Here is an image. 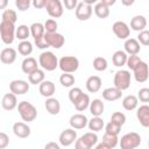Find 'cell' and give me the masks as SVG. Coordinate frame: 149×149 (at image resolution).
Instances as JSON below:
<instances>
[{
    "mask_svg": "<svg viewBox=\"0 0 149 149\" xmlns=\"http://www.w3.org/2000/svg\"><path fill=\"white\" fill-rule=\"evenodd\" d=\"M16 108L19 111V114H20L21 119L24 122H31V121H34L37 118V109L29 101L23 100V101L19 102L17 106H16Z\"/></svg>",
    "mask_w": 149,
    "mask_h": 149,
    "instance_id": "cell-1",
    "label": "cell"
},
{
    "mask_svg": "<svg viewBox=\"0 0 149 149\" xmlns=\"http://www.w3.org/2000/svg\"><path fill=\"white\" fill-rule=\"evenodd\" d=\"M30 35L34 37V42H35V45L38 48V49H47L49 48L48 43L44 41V26L41 23V22H34L30 27Z\"/></svg>",
    "mask_w": 149,
    "mask_h": 149,
    "instance_id": "cell-2",
    "label": "cell"
},
{
    "mask_svg": "<svg viewBox=\"0 0 149 149\" xmlns=\"http://www.w3.org/2000/svg\"><path fill=\"white\" fill-rule=\"evenodd\" d=\"M38 64L43 70L54 71L58 68V58L51 51H43L38 57Z\"/></svg>",
    "mask_w": 149,
    "mask_h": 149,
    "instance_id": "cell-3",
    "label": "cell"
},
{
    "mask_svg": "<svg viewBox=\"0 0 149 149\" xmlns=\"http://www.w3.org/2000/svg\"><path fill=\"white\" fill-rule=\"evenodd\" d=\"M98 143V135L95 132H87L74 141L76 149H91Z\"/></svg>",
    "mask_w": 149,
    "mask_h": 149,
    "instance_id": "cell-4",
    "label": "cell"
},
{
    "mask_svg": "<svg viewBox=\"0 0 149 149\" xmlns=\"http://www.w3.org/2000/svg\"><path fill=\"white\" fill-rule=\"evenodd\" d=\"M0 37L7 45L12 44L15 40V23L1 21L0 23Z\"/></svg>",
    "mask_w": 149,
    "mask_h": 149,
    "instance_id": "cell-5",
    "label": "cell"
},
{
    "mask_svg": "<svg viewBox=\"0 0 149 149\" xmlns=\"http://www.w3.org/2000/svg\"><path fill=\"white\" fill-rule=\"evenodd\" d=\"M130 79H132V74L128 70H119L114 74L113 84L116 88H119L121 91H125V90L129 88Z\"/></svg>",
    "mask_w": 149,
    "mask_h": 149,
    "instance_id": "cell-6",
    "label": "cell"
},
{
    "mask_svg": "<svg viewBox=\"0 0 149 149\" xmlns=\"http://www.w3.org/2000/svg\"><path fill=\"white\" fill-rule=\"evenodd\" d=\"M121 149H135L141 144V136L135 132H130L121 136L119 140Z\"/></svg>",
    "mask_w": 149,
    "mask_h": 149,
    "instance_id": "cell-7",
    "label": "cell"
},
{
    "mask_svg": "<svg viewBox=\"0 0 149 149\" xmlns=\"http://www.w3.org/2000/svg\"><path fill=\"white\" fill-rule=\"evenodd\" d=\"M58 68L63 72L73 73L79 68V61L74 56H63L61 59H58Z\"/></svg>",
    "mask_w": 149,
    "mask_h": 149,
    "instance_id": "cell-8",
    "label": "cell"
},
{
    "mask_svg": "<svg viewBox=\"0 0 149 149\" xmlns=\"http://www.w3.org/2000/svg\"><path fill=\"white\" fill-rule=\"evenodd\" d=\"M44 8H45L47 13L49 14V16H51L52 19L61 17L64 12L63 3L61 0H45Z\"/></svg>",
    "mask_w": 149,
    "mask_h": 149,
    "instance_id": "cell-9",
    "label": "cell"
},
{
    "mask_svg": "<svg viewBox=\"0 0 149 149\" xmlns=\"http://www.w3.org/2000/svg\"><path fill=\"white\" fill-rule=\"evenodd\" d=\"M44 41L48 43L49 47H52L55 49H59L64 45L65 38L62 34L55 31V33H44Z\"/></svg>",
    "mask_w": 149,
    "mask_h": 149,
    "instance_id": "cell-10",
    "label": "cell"
},
{
    "mask_svg": "<svg viewBox=\"0 0 149 149\" xmlns=\"http://www.w3.org/2000/svg\"><path fill=\"white\" fill-rule=\"evenodd\" d=\"M134 72V78L137 83H144L148 80V77H149V69H148V64L143 61H141L136 66L135 69L133 70Z\"/></svg>",
    "mask_w": 149,
    "mask_h": 149,
    "instance_id": "cell-11",
    "label": "cell"
},
{
    "mask_svg": "<svg viewBox=\"0 0 149 149\" xmlns=\"http://www.w3.org/2000/svg\"><path fill=\"white\" fill-rule=\"evenodd\" d=\"M9 90L15 95H22L28 93L29 91V83L22 79H15L9 83Z\"/></svg>",
    "mask_w": 149,
    "mask_h": 149,
    "instance_id": "cell-12",
    "label": "cell"
},
{
    "mask_svg": "<svg viewBox=\"0 0 149 149\" xmlns=\"http://www.w3.org/2000/svg\"><path fill=\"white\" fill-rule=\"evenodd\" d=\"M118 143H119L118 135L109 134V133L105 132V134L102 136V141L99 144H95L94 147L97 149H112V148H115L118 146Z\"/></svg>",
    "mask_w": 149,
    "mask_h": 149,
    "instance_id": "cell-13",
    "label": "cell"
},
{
    "mask_svg": "<svg viewBox=\"0 0 149 149\" xmlns=\"http://www.w3.org/2000/svg\"><path fill=\"white\" fill-rule=\"evenodd\" d=\"M112 30L113 33L115 34V36L120 40H126L129 37V34H130V29H129V26L123 22V21H116L113 23L112 26Z\"/></svg>",
    "mask_w": 149,
    "mask_h": 149,
    "instance_id": "cell-14",
    "label": "cell"
},
{
    "mask_svg": "<svg viewBox=\"0 0 149 149\" xmlns=\"http://www.w3.org/2000/svg\"><path fill=\"white\" fill-rule=\"evenodd\" d=\"M59 144L63 147H69L77 140V132L73 128H66L59 134Z\"/></svg>",
    "mask_w": 149,
    "mask_h": 149,
    "instance_id": "cell-15",
    "label": "cell"
},
{
    "mask_svg": "<svg viewBox=\"0 0 149 149\" xmlns=\"http://www.w3.org/2000/svg\"><path fill=\"white\" fill-rule=\"evenodd\" d=\"M76 9V17L79 20V21H86L91 17L92 13H93V8L91 5H87V3H84V2H79L77 5V7L74 8Z\"/></svg>",
    "mask_w": 149,
    "mask_h": 149,
    "instance_id": "cell-16",
    "label": "cell"
},
{
    "mask_svg": "<svg viewBox=\"0 0 149 149\" xmlns=\"http://www.w3.org/2000/svg\"><path fill=\"white\" fill-rule=\"evenodd\" d=\"M16 57H17V51L14 48H10V47L5 48L0 52V61H1V63L6 64V65L13 64L16 61Z\"/></svg>",
    "mask_w": 149,
    "mask_h": 149,
    "instance_id": "cell-17",
    "label": "cell"
},
{
    "mask_svg": "<svg viewBox=\"0 0 149 149\" xmlns=\"http://www.w3.org/2000/svg\"><path fill=\"white\" fill-rule=\"evenodd\" d=\"M87 118L85 114H81V113H77V114H73L71 115L70 120H69V123L71 126V128L73 129H83L87 126Z\"/></svg>",
    "mask_w": 149,
    "mask_h": 149,
    "instance_id": "cell-18",
    "label": "cell"
},
{
    "mask_svg": "<svg viewBox=\"0 0 149 149\" xmlns=\"http://www.w3.org/2000/svg\"><path fill=\"white\" fill-rule=\"evenodd\" d=\"M136 118L142 127H144V128L149 127V106L147 104H144L137 108Z\"/></svg>",
    "mask_w": 149,
    "mask_h": 149,
    "instance_id": "cell-19",
    "label": "cell"
},
{
    "mask_svg": "<svg viewBox=\"0 0 149 149\" xmlns=\"http://www.w3.org/2000/svg\"><path fill=\"white\" fill-rule=\"evenodd\" d=\"M13 133L20 139H27L30 135L31 130L26 122H15L13 125Z\"/></svg>",
    "mask_w": 149,
    "mask_h": 149,
    "instance_id": "cell-20",
    "label": "cell"
},
{
    "mask_svg": "<svg viewBox=\"0 0 149 149\" xmlns=\"http://www.w3.org/2000/svg\"><path fill=\"white\" fill-rule=\"evenodd\" d=\"M38 91H40V94L42 97H45V98H49V97H52L55 91H56V87H55V84L51 81V80H43L42 83L38 84Z\"/></svg>",
    "mask_w": 149,
    "mask_h": 149,
    "instance_id": "cell-21",
    "label": "cell"
},
{
    "mask_svg": "<svg viewBox=\"0 0 149 149\" xmlns=\"http://www.w3.org/2000/svg\"><path fill=\"white\" fill-rule=\"evenodd\" d=\"M123 47H125V52L127 55H137L141 50V44L136 38H126Z\"/></svg>",
    "mask_w": 149,
    "mask_h": 149,
    "instance_id": "cell-22",
    "label": "cell"
},
{
    "mask_svg": "<svg viewBox=\"0 0 149 149\" xmlns=\"http://www.w3.org/2000/svg\"><path fill=\"white\" fill-rule=\"evenodd\" d=\"M1 106L3 109L6 111H13L14 108H16L17 106V99H16V95L14 93H6L3 97H2V100H1Z\"/></svg>",
    "mask_w": 149,
    "mask_h": 149,
    "instance_id": "cell-23",
    "label": "cell"
},
{
    "mask_svg": "<svg viewBox=\"0 0 149 149\" xmlns=\"http://www.w3.org/2000/svg\"><path fill=\"white\" fill-rule=\"evenodd\" d=\"M102 80L99 76H91L86 80V90L90 93H97L101 88Z\"/></svg>",
    "mask_w": 149,
    "mask_h": 149,
    "instance_id": "cell-24",
    "label": "cell"
},
{
    "mask_svg": "<svg viewBox=\"0 0 149 149\" xmlns=\"http://www.w3.org/2000/svg\"><path fill=\"white\" fill-rule=\"evenodd\" d=\"M101 94H102V98H104L106 101H115V100H118V99L121 98L122 91L119 90V88H116L115 86H113V87H107V88H105Z\"/></svg>",
    "mask_w": 149,
    "mask_h": 149,
    "instance_id": "cell-25",
    "label": "cell"
},
{
    "mask_svg": "<svg viewBox=\"0 0 149 149\" xmlns=\"http://www.w3.org/2000/svg\"><path fill=\"white\" fill-rule=\"evenodd\" d=\"M44 107H45L47 112L51 115H57L61 111V104H59L58 99L52 98V97L47 98V100L44 102Z\"/></svg>",
    "mask_w": 149,
    "mask_h": 149,
    "instance_id": "cell-26",
    "label": "cell"
},
{
    "mask_svg": "<svg viewBox=\"0 0 149 149\" xmlns=\"http://www.w3.org/2000/svg\"><path fill=\"white\" fill-rule=\"evenodd\" d=\"M88 108L92 116H101L105 109V105L101 99H93L92 101H90Z\"/></svg>",
    "mask_w": 149,
    "mask_h": 149,
    "instance_id": "cell-27",
    "label": "cell"
},
{
    "mask_svg": "<svg viewBox=\"0 0 149 149\" xmlns=\"http://www.w3.org/2000/svg\"><path fill=\"white\" fill-rule=\"evenodd\" d=\"M38 68L37 65V61L34 58V57H26L22 63H21V69H22V72L26 73V74H29L30 72H33L34 70H36Z\"/></svg>",
    "mask_w": 149,
    "mask_h": 149,
    "instance_id": "cell-28",
    "label": "cell"
},
{
    "mask_svg": "<svg viewBox=\"0 0 149 149\" xmlns=\"http://www.w3.org/2000/svg\"><path fill=\"white\" fill-rule=\"evenodd\" d=\"M147 27V19L143 15H135L130 20V28L135 31H141Z\"/></svg>",
    "mask_w": 149,
    "mask_h": 149,
    "instance_id": "cell-29",
    "label": "cell"
},
{
    "mask_svg": "<svg viewBox=\"0 0 149 149\" xmlns=\"http://www.w3.org/2000/svg\"><path fill=\"white\" fill-rule=\"evenodd\" d=\"M44 79H45L44 71H43V70H41V69H38V68L28 74L29 84H33V85H38V84H40V83H42Z\"/></svg>",
    "mask_w": 149,
    "mask_h": 149,
    "instance_id": "cell-30",
    "label": "cell"
},
{
    "mask_svg": "<svg viewBox=\"0 0 149 149\" xmlns=\"http://www.w3.org/2000/svg\"><path fill=\"white\" fill-rule=\"evenodd\" d=\"M137 105H139V99L136 95L129 94L122 99V107L126 111H134L137 107Z\"/></svg>",
    "mask_w": 149,
    "mask_h": 149,
    "instance_id": "cell-31",
    "label": "cell"
},
{
    "mask_svg": "<svg viewBox=\"0 0 149 149\" xmlns=\"http://www.w3.org/2000/svg\"><path fill=\"white\" fill-rule=\"evenodd\" d=\"M90 101H91V100H90V95L83 92V94L77 99V101L73 104V106H74V108H76L78 112H84L86 108H88Z\"/></svg>",
    "mask_w": 149,
    "mask_h": 149,
    "instance_id": "cell-32",
    "label": "cell"
},
{
    "mask_svg": "<svg viewBox=\"0 0 149 149\" xmlns=\"http://www.w3.org/2000/svg\"><path fill=\"white\" fill-rule=\"evenodd\" d=\"M127 54L123 50H118L113 54L112 56V62L114 64V66L116 68H121L123 65H126V61H127Z\"/></svg>",
    "mask_w": 149,
    "mask_h": 149,
    "instance_id": "cell-33",
    "label": "cell"
},
{
    "mask_svg": "<svg viewBox=\"0 0 149 149\" xmlns=\"http://www.w3.org/2000/svg\"><path fill=\"white\" fill-rule=\"evenodd\" d=\"M87 126H88V129L91 132H100L102 130L105 123H104V120L100 118V116H93L91 120L87 121Z\"/></svg>",
    "mask_w": 149,
    "mask_h": 149,
    "instance_id": "cell-34",
    "label": "cell"
},
{
    "mask_svg": "<svg viewBox=\"0 0 149 149\" xmlns=\"http://www.w3.org/2000/svg\"><path fill=\"white\" fill-rule=\"evenodd\" d=\"M94 14L99 19H106L109 16V7L104 5L102 2H97L94 3Z\"/></svg>",
    "mask_w": 149,
    "mask_h": 149,
    "instance_id": "cell-35",
    "label": "cell"
},
{
    "mask_svg": "<svg viewBox=\"0 0 149 149\" xmlns=\"http://www.w3.org/2000/svg\"><path fill=\"white\" fill-rule=\"evenodd\" d=\"M29 35H30V29L28 26L20 24L19 27L15 28V38H17L20 41H24L29 37Z\"/></svg>",
    "mask_w": 149,
    "mask_h": 149,
    "instance_id": "cell-36",
    "label": "cell"
},
{
    "mask_svg": "<svg viewBox=\"0 0 149 149\" xmlns=\"http://www.w3.org/2000/svg\"><path fill=\"white\" fill-rule=\"evenodd\" d=\"M17 51L22 56H29L33 52V44H31V42H29L28 40L21 41L19 43V45H17Z\"/></svg>",
    "mask_w": 149,
    "mask_h": 149,
    "instance_id": "cell-37",
    "label": "cell"
},
{
    "mask_svg": "<svg viewBox=\"0 0 149 149\" xmlns=\"http://www.w3.org/2000/svg\"><path fill=\"white\" fill-rule=\"evenodd\" d=\"M108 66V63H107V59L105 57H101V56H98L93 59V69L95 71H105Z\"/></svg>",
    "mask_w": 149,
    "mask_h": 149,
    "instance_id": "cell-38",
    "label": "cell"
},
{
    "mask_svg": "<svg viewBox=\"0 0 149 149\" xmlns=\"http://www.w3.org/2000/svg\"><path fill=\"white\" fill-rule=\"evenodd\" d=\"M76 79L72 73H68V72H63L59 77V83L62 84V86L64 87H71L74 84Z\"/></svg>",
    "mask_w": 149,
    "mask_h": 149,
    "instance_id": "cell-39",
    "label": "cell"
},
{
    "mask_svg": "<svg viewBox=\"0 0 149 149\" xmlns=\"http://www.w3.org/2000/svg\"><path fill=\"white\" fill-rule=\"evenodd\" d=\"M17 20L16 12L14 9H5L2 13V21H7L10 23H15Z\"/></svg>",
    "mask_w": 149,
    "mask_h": 149,
    "instance_id": "cell-40",
    "label": "cell"
},
{
    "mask_svg": "<svg viewBox=\"0 0 149 149\" xmlns=\"http://www.w3.org/2000/svg\"><path fill=\"white\" fill-rule=\"evenodd\" d=\"M44 30L45 33H55L57 31V28H58V23L56 20L54 19H48L45 22H44Z\"/></svg>",
    "mask_w": 149,
    "mask_h": 149,
    "instance_id": "cell-41",
    "label": "cell"
},
{
    "mask_svg": "<svg viewBox=\"0 0 149 149\" xmlns=\"http://www.w3.org/2000/svg\"><path fill=\"white\" fill-rule=\"evenodd\" d=\"M141 62L140 56L137 55H129L127 56V61H126V65L128 66V69H130L132 71L135 69V66Z\"/></svg>",
    "mask_w": 149,
    "mask_h": 149,
    "instance_id": "cell-42",
    "label": "cell"
},
{
    "mask_svg": "<svg viewBox=\"0 0 149 149\" xmlns=\"http://www.w3.org/2000/svg\"><path fill=\"white\" fill-rule=\"evenodd\" d=\"M105 129H106V130H105L106 133L114 134V135H119V133H120V130H121V126L118 125V123H115V122H113V121H109V122L106 125Z\"/></svg>",
    "mask_w": 149,
    "mask_h": 149,
    "instance_id": "cell-43",
    "label": "cell"
},
{
    "mask_svg": "<svg viewBox=\"0 0 149 149\" xmlns=\"http://www.w3.org/2000/svg\"><path fill=\"white\" fill-rule=\"evenodd\" d=\"M137 41H139V43H140V44H142V45H144V47L149 45V31H148V30H146V29H143V30L139 31Z\"/></svg>",
    "mask_w": 149,
    "mask_h": 149,
    "instance_id": "cell-44",
    "label": "cell"
},
{
    "mask_svg": "<svg viewBox=\"0 0 149 149\" xmlns=\"http://www.w3.org/2000/svg\"><path fill=\"white\" fill-rule=\"evenodd\" d=\"M111 121H113V122H115V123H118L122 127L126 122V115L121 112H114L111 116Z\"/></svg>",
    "mask_w": 149,
    "mask_h": 149,
    "instance_id": "cell-45",
    "label": "cell"
},
{
    "mask_svg": "<svg viewBox=\"0 0 149 149\" xmlns=\"http://www.w3.org/2000/svg\"><path fill=\"white\" fill-rule=\"evenodd\" d=\"M83 94V91L80 87H72L70 91H69V99L72 104H74L77 101V99Z\"/></svg>",
    "mask_w": 149,
    "mask_h": 149,
    "instance_id": "cell-46",
    "label": "cell"
},
{
    "mask_svg": "<svg viewBox=\"0 0 149 149\" xmlns=\"http://www.w3.org/2000/svg\"><path fill=\"white\" fill-rule=\"evenodd\" d=\"M30 5H31V0H15V6L21 12L28 10Z\"/></svg>",
    "mask_w": 149,
    "mask_h": 149,
    "instance_id": "cell-47",
    "label": "cell"
},
{
    "mask_svg": "<svg viewBox=\"0 0 149 149\" xmlns=\"http://www.w3.org/2000/svg\"><path fill=\"white\" fill-rule=\"evenodd\" d=\"M137 99L141 101V102H148L149 101V88L147 87H143V88H140V91L137 92Z\"/></svg>",
    "mask_w": 149,
    "mask_h": 149,
    "instance_id": "cell-48",
    "label": "cell"
},
{
    "mask_svg": "<svg viewBox=\"0 0 149 149\" xmlns=\"http://www.w3.org/2000/svg\"><path fill=\"white\" fill-rule=\"evenodd\" d=\"M9 144V137L6 133L0 132V149H5L7 148Z\"/></svg>",
    "mask_w": 149,
    "mask_h": 149,
    "instance_id": "cell-49",
    "label": "cell"
},
{
    "mask_svg": "<svg viewBox=\"0 0 149 149\" xmlns=\"http://www.w3.org/2000/svg\"><path fill=\"white\" fill-rule=\"evenodd\" d=\"M63 6L68 9V10H72L77 7L78 5V0H63Z\"/></svg>",
    "mask_w": 149,
    "mask_h": 149,
    "instance_id": "cell-50",
    "label": "cell"
},
{
    "mask_svg": "<svg viewBox=\"0 0 149 149\" xmlns=\"http://www.w3.org/2000/svg\"><path fill=\"white\" fill-rule=\"evenodd\" d=\"M31 3H33V6H34V8L41 9V8H44L45 0H31Z\"/></svg>",
    "mask_w": 149,
    "mask_h": 149,
    "instance_id": "cell-51",
    "label": "cell"
},
{
    "mask_svg": "<svg viewBox=\"0 0 149 149\" xmlns=\"http://www.w3.org/2000/svg\"><path fill=\"white\" fill-rule=\"evenodd\" d=\"M44 148L45 149H59L61 148V146L59 144H57L56 142H49V143H47L45 146H44Z\"/></svg>",
    "mask_w": 149,
    "mask_h": 149,
    "instance_id": "cell-52",
    "label": "cell"
},
{
    "mask_svg": "<svg viewBox=\"0 0 149 149\" xmlns=\"http://www.w3.org/2000/svg\"><path fill=\"white\" fill-rule=\"evenodd\" d=\"M100 2H102L104 5L111 7V6H113V5L116 2V0H100Z\"/></svg>",
    "mask_w": 149,
    "mask_h": 149,
    "instance_id": "cell-53",
    "label": "cell"
},
{
    "mask_svg": "<svg viewBox=\"0 0 149 149\" xmlns=\"http://www.w3.org/2000/svg\"><path fill=\"white\" fill-rule=\"evenodd\" d=\"M134 2H135V0H121V3L126 7H129V6L134 5Z\"/></svg>",
    "mask_w": 149,
    "mask_h": 149,
    "instance_id": "cell-54",
    "label": "cell"
},
{
    "mask_svg": "<svg viewBox=\"0 0 149 149\" xmlns=\"http://www.w3.org/2000/svg\"><path fill=\"white\" fill-rule=\"evenodd\" d=\"M8 6V0H0V9H5Z\"/></svg>",
    "mask_w": 149,
    "mask_h": 149,
    "instance_id": "cell-55",
    "label": "cell"
},
{
    "mask_svg": "<svg viewBox=\"0 0 149 149\" xmlns=\"http://www.w3.org/2000/svg\"><path fill=\"white\" fill-rule=\"evenodd\" d=\"M97 1L98 0H81V2H84V3H87V5H94V3H97Z\"/></svg>",
    "mask_w": 149,
    "mask_h": 149,
    "instance_id": "cell-56",
    "label": "cell"
}]
</instances>
